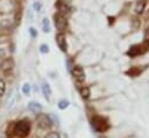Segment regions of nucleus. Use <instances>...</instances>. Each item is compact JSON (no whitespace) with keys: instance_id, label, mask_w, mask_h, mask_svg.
Wrapping results in <instances>:
<instances>
[{"instance_id":"9","label":"nucleus","mask_w":149,"mask_h":138,"mask_svg":"<svg viewBox=\"0 0 149 138\" xmlns=\"http://www.w3.org/2000/svg\"><path fill=\"white\" fill-rule=\"evenodd\" d=\"M78 92L80 94V96L84 99V100H87L91 95V92H90V88L87 86H79L78 87Z\"/></svg>"},{"instance_id":"13","label":"nucleus","mask_w":149,"mask_h":138,"mask_svg":"<svg viewBox=\"0 0 149 138\" xmlns=\"http://www.w3.org/2000/svg\"><path fill=\"white\" fill-rule=\"evenodd\" d=\"M42 28H43V31L44 32H49L50 31V22H49V20L47 19V17H44L43 20H42Z\"/></svg>"},{"instance_id":"19","label":"nucleus","mask_w":149,"mask_h":138,"mask_svg":"<svg viewBox=\"0 0 149 138\" xmlns=\"http://www.w3.org/2000/svg\"><path fill=\"white\" fill-rule=\"evenodd\" d=\"M44 138H61V136H59V133H58V132L52 131V132L47 133V136H45Z\"/></svg>"},{"instance_id":"7","label":"nucleus","mask_w":149,"mask_h":138,"mask_svg":"<svg viewBox=\"0 0 149 138\" xmlns=\"http://www.w3.org/2000/svg\"><path fill=\"white\" fill-rule=\"evenodd\" d=\"M28 109L31 111V112H34V114H40L41 111H42V106H41V103H38V102H36V101H30L29 103H28Z\"/></svg>"},{"instance_id":"12","label":"nucleus","mask_w":149,"mask_h":138,"mask_svg":"<svg viewBox=\"0 0 149 138\" xmlns=\"http://www.w3.org/2000/svg\"><path fill=\"white\" fill-rule=\"evenodd\" d=\"M55 6L57 7V9L59 10V13H61V14H62V13H65V12H68V10H69V6H68L64 1H62V0L57 1Z\"/></svg>"},{"instance_id":"6","label":"nucleus","mask_w":149,"mask_h":138,"mask_svg":"<svg viewBox=\"0 0 149 138\" xmlns=\"http://www.w3.org/2000/svg\"><path fill=\"white\" fill-rule=\"evenodd\" d=\"M56 43H57V46L61 49V51L66 52V50H68V44H66L65 35H64L63 32H58V34L56 35Z\"/></svg>"},{"instance_id":"18","label":"nucleus","mask_w":149,"mask_h":138,"mask_svg":"<svg viewBox=\"0 0 149 138\" xmlns=\"http://www.w3.org/2000/svg\"><path fill=\"white\" fill-rule=\"evenodd\" d=\"M33 8H34L35 12H41V9H42V2H40V1H35L34 5H33Z\"/></svg>"},{"instance_id":"10","label":"nucleus","mask_w":149,"mask_h":138,"mask_svg":"<svg viewBox=\"0 0 149 138\" xmlns=\"http://www.w3.org/2000/svg\"><path fill=\"white\" fill-rule=\"evenodd\" d=\"M146 6H147V1L146 0H140V1H137L136 2V5H135V13L136 14H142L143 12H144V9H146Z\"/></svg>"},{"instance_id":"17","label":"nucleus","mask_w":149,"mask_h":138,"mask_svg":"<svg viewBox=\"0 0 149 138\" xmlns=\"http://www.w3.org/2000/svg\"><path fill=\"white\" fill-rule=\"evenodd\" d=\"M139 73H141V71H140V70H137V68H132V70L127 71V74H128V75H130V77H136Z\"/></svg>"},{"instance_id":"14","label":"nucleus","mask_w":149,"mask_h":138,"mask_svg":"<svg viewBox=\"0 0 149 138\" xmlns=\"http://www.w3.org/2000/svg\"><path fill=\"white\" fill-rule=\"evenodd\" d=\"M69 104H70V102H69L68 100H61V101L58 102V108H59L61 110H64V109H66V108L69 107Z\"/></svg>"},{"instance_id":"16","label":"nucleus","mask_w":149,"mask_h":138,"mask_svg":"<svg viewBox=\"0 0 149 138\" xmlns=\"http://www.w3.org/2000/svg\"><path fill=\"white\" fill-rule=\"evenodd\" d=\"M5 92H6V83H5V81H3V80H1V79H0V97H1V96H3Z\"/></svg>"},{"instance_id":"4","label":"nucleus","mask_w":149,"mask_h":138,"mask_svg":"<svg viewBox=\"0 0 149 138\" xmlns=\"http://www.w3.org/2000/svg\"><path fill=\"white\" fill-rule=\"evenodd\" d=\"M54 21H55V26H56V28L58 30L63 31L66 28V23L68 22H66V19H65V16L63 14H61V13L55 14L54 15Z\"/></svg>"},{"instance_id":"2","label":"nucleus","mask_w":149,"mask_h":138,"mask_svg":"<svg viewBox=\"0 0 149 138\" xmlns=\"http://www.w3.org/2000/svg\"><path fill=\"white\" fill-rule=\"evenodd\" d=\"M92 126L97 132H105L109 129V124L107 122L106 118L101 117V116H94L92 118Z\"/></svg>"},{"instance_id":"22","label":"nucleus","mask_w":149,"mask_h":138,"mask_svg":"<svg viewBox=\"0 0 149 138\" xmlns=\"http://www.w3.org/2000/svg\"><path fill=\"white\" fill-rule=\"evenodd\" d=\"M37 1H38V0H37Z\"/></svg>"},{"instance_id":"15","label":"nucleus","mask_w":149,"mask_h":138,"mask_svg":"<svg viewBox=\"0 0 149 138\" xmlns=\"http://www.w3.org/2000/svg\"><path fill=\"white\" fill-rule=\"evenodd\" d=\"M22 93L24 94V95H29L30 94V85L29 83H23V86H22Z\"/></svg>"},{"instance_id":"11","label":"nucleus","mask_w":149,"mask_h":138,"mask_svg":"<svg viewBox=\"0 0 149 138\" xmlns=\"http://www.w3.org/2000/svg\"><path fill=\"white\" fill-rule=\"evenodd\" d=\"M42 92H43L44 97L49 101L50 97H51V88H50V86H49L48 82H43V83H42Z\"/></svg>"},{"instance_id":"1","label":"nucleus","mask_w":149,"mask_h":138,"mask_svg":"<svg viewBox=\"0 0 149 138\" xmlns=\"http://www.w3.org/2000/svg\"><path fill=\"white\" fill-rule=\"evenodd\" d=\"M30 132V123L27 119L13 122L7 129V138H26Z\"/></svg>"},{"instance_id":"21","label":"nucleus","mask_w":149,"mask_h":138,"mask_svg":"<svg viewBox=\"0 0 149 138\" xmlns=\"http://www.w3.org/2000/svg\"><path fill=\"white\" fill-rule=\"evenodd\" d=\"M29 34H30V36H31L33 38H35V37L37 36V31H36L33 27H30V28H29Z\"/></svg>"},{"instance_id":"8","label":"nucleus","mask_w":149,"mask_h":138,"mask_svg":"<svg viewBox=\"0 0 149 138\" xmlns=\"http://www.w3.org/2000/svg\"><path fill=\"white\" fill-rule=\"evenodd\" d=\"M1 67H2V71H3L5 73H8V72H10V71L13 70V67H14V63H13L12 59H6V60L2 61Z\"/></svg>"},{"instance_id":"20","label":"nucleus","mask_w":149,"mask_h":138,"mask_svg":"<svg viewBox=\"0 0 149 138\" xmlns=\"http://www.w3.org/2000/svg\"><path fill=\"white\" fill-rule=\"evenodd\" d=\"M40 51H41V53H48L49 52V46L47 44H41L40 45Z\"/></svg>"},{"instance_id":"5","label":"nucleus","mask_w":149,"mask_h":138,"mask_svg":"<svg viewBox=\"0 0 149 138\" xmlns=\"http://www.w3.org/2000/svg\"><path fill=\"white\" fill-rule=\"evenodd\" d=\"M72 75L74 77V79L78 82H83L85 80V72H84L83 67L79 65H76L72 67Z\"/></svg>"},{"instance_id":"3","label":"nucleus","mask_w":149,"mask_h":138,"mask_svg":"<svg viewBox=\"0 0 149 138\" xmlns=\"http://www.w3.org/2000/svg\"><path fill=\"white\" fill-rule=\"evenodd\" d=\"M36 123L43 130H47V129L51 128V125H52V121H51L50 116L47 114H41V112L36 115Z\"/></svg>"}]
</instances>
